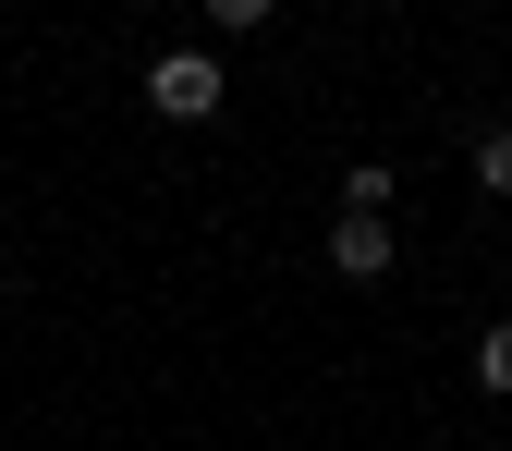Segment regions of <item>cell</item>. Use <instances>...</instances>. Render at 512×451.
<instances>
[{"instance_id":"obj_1","label":"cell","mask_w":512,"mask_h":451,"mask_svg":"<svg viewBox=\"0 0 512 451\" xmlns=\"http://www.w3.org/2000/svg\"><path fill=\"white\" fill-rule=\"evenodd\" d=\"M220 98H232V86H220L208 49H159V61H147V110H159V122H208Z\"/></svg>"},{"instance_id":"obj_2","label":"cell","mask_w":512,"mask_h":451,"mask_svg":"<svg viewBox=\"0 0 512 451\" xmlns=\"http://www.w3.org/2000/svg\"><path fill=\"white\" fill-rule=\"evenodd\" d=\"M391 256H403L391 220H354V208L330 220V269H342V281H391Z\"/></svg>"},{"instance_id":"obj_3","label":"cell","mask_w":512,"mask_h":451,"mask_svg":"<svg viewBox=\"0 0 512 451\" xmlns=\"http://www.w3.org/2000/svg\"><path fill=\"white\" fill-rule=\"evenodd\" d=\"M391 196H403L391 159H354V171H342V208H354V220H391Z\"/></svg>"},{"instance_id":"obj_4","label":"cell","mask_w":512,"mask_h":451,"mask_svg":"<svg viewBox=\"0 0 512 451\" xmlns=\"http://www.w3.org/2000/svg\"><path fill=\"white\" fill-rule=\"evenodd\" d=\"M476 391H512V317H500V330H476Z\"/></svg>"},{"instance_id":"obj_5","label":"cell","mask_w":512,"mask_h":451,"mask_svg":"<svg viewBox=\"0 0 512 451\" xmlns=\"http://www.w3.org/2000/svg\"><path fill=\"white\" fill-rule=\"evenodd\" d=\"M208 37H269V0H208Z\"/></svg>"},{"instance_id":"obj_6","label":"cell","mask_w":512,"mask_h":451,"mask_svg":"<svg viewBox=\"0 0 512 451\" xmlns=\"http://www.w3.org/2000/svg\"><path fill=\"white\" fill-rule=\"evenodd\" d=\"M476 196H512V135H476Z\"/></svg>"}]
</instances>
